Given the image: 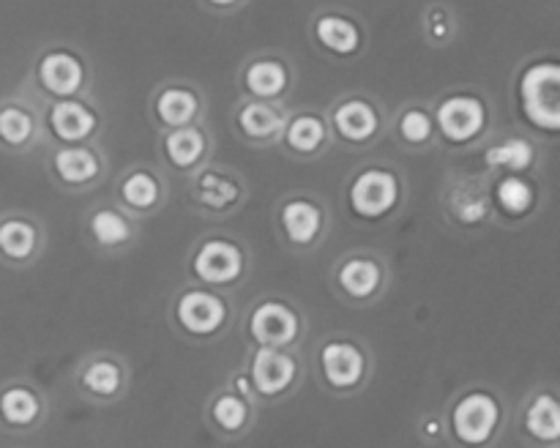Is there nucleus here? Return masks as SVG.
Instances as JSON below:
<instances>
[{"label": "nucleus", "mask_w": 560, "mask_h": 448, "mask_svg": "<svg viewBox=\"0 0 560 448\" xmlns=\"http://www.w3.org/2000/svg\"><path fill=\"white\" fill-rule=\"evenodd\" d=\"M42 123L47 142H98L104 134V113L88 93L52 98L42 104Z\"/></svg>", "instance_id": "nucleus-21"}, {"label": "nucleus", "mask_w": 560, "mask_h": 448, "mask_svg": "<svg viewBox=\"0 0 560 448\" xmlns=\"http://www.w3.org/2000/svg\"><path fill=\"white\" fill-rule=\"evenodd\" d=\"M331 293L350 309H370L392 290V262L375 249H350L334 260Z\"/></svg>", "instance_id": "nucleus-13"}, {"label": "nucleus", "mask_w": 560, "mask_h": 448, "mask_svg": "<svg viewBox=\"0 0 560 448\" xmlns=\"http://www.w3.org/2000/svg\"><path fill=\"white\" fill-rule=\"evenodd\" d=\"M257 410L260 404L246 399L244 393H238L235 388H230L228 382L219 386L211 397L206 399V408H202V418H206L208 429L224 443L244 440L252 429L257 426Z\"/></svg>", "instance_id": "nucleus-33"}, {"label": "nucleus", "mask_w": 560, "mask_h": 448, "mask_svg": "<svg viewBox=\"0 0 560 448\" xmlns=\"http://www.w3.org/2000/svg\"><path fill=\"white\" fill-rule=\"evenodd\" d=\"M113 200L140 222L156 216L170 202V175L159 164H129L115 180Z\"/></svg>", "instance_id": "nucleus-25"}, {"label": "nucleus", "mask_w": 560, "mask_h": 448, "mask_svg": "<svg viewBox=\"0 0 560 448\" xmlns=\"http://www.w3.org/2000/svg\"><path fill=\"white\" fill-rule=\"evenodd\" d=\"M520 446H560V391L552 382H536L517 404Z\"/></svg>", "instance_id": "nucleus-26"}, {"label": "nucleus", "mask_w": 560, "mask_h": 448, "mask_svg": "<svg viewBox=\"0 0 560 448\" xmlns=\"http://www.w3.org/2000/svg\"><path fill=\"white\" fill-rule=\"evenodd\" d=\"M148 118L153 129L167 131L208 118V96L195 80H162L148 96Z\"/></svg>", "instance_id": "nucleus-22"}, {"label": "nucleus", "mask_w": 560, "mask_h": 448, "mask_svg": "<svg viewBox=\"0 0 560 448\" xmlns=\"http://www.w3.org/2000/svg\"><path fill=\"white\" fill-rule=\"evenodd\" d=\"M49 418V399L36 382L11 380L0 386V426L11 435H33Z\"/></svg>", "instance_id": "nucleus-32"}, {"label": "nucleus", "mask_w": 560, "mask_h": 448, "mask_svg": "<svg viewBox=\"0 0 560 448\" xmlns=\"http://www.w3.org/2000/svg\"><path fill=\"white\" fill-rule=\"evenodd\" d=\"M252 266H255V257L241 235L230 229H208L197 235L195 244L186 251L184 273L189 282L235 293L249 282Z\"/></svg>", "instance_id": "nucleus-6"}, {"label": "nucleus", "mask_w": 560, "mask_h": 448, "mask_svg": "<svg viewBox=\"0 0 560 448\" xmlns=\"http://www.w3.org/2000/svg\"><path fill=\"white\" fill-rule=\"evenodd\" d=\"M47 249L44 219L27 211H9L0 216V262L5 268H31Z\"/></svg>", "instance_id": "nucleus-30"}, {"label": "nucleus", "mask_w": 560, "mask_h": 448, "mask_svg": "<svg viewBox=\"0 0 560 448\" xmlns=\"http://www.w3.org/2000/svg\"><path fill=\"white\" fill-rule=\"evenodd\" d=\"M506 397L490 382H468L443 404L448 429V446L490 448L503 437L509 426Z\"/></svg>", "instance_id": "nucleus-3"}, {"label": "nucleus", "mask_w": 560, "mask_h": 448, "mask_svg": "<svg viewBox=\"0 0 560 448\" xmlns=\"http://www.w3.org/2000/svg\"><path fill=\"white\" fill-rule=\"evenodd\" d=\"M290 115L288 102H266V98L238 96L230 107V129L235 140L249 148H273Z\"/></svg>", "instance_id": "nucleus-28"}, {"label": "nucleus", "mask_w": 560, "mask_h": 448, "mask_svg": "<svg viewBox=\"0 0 560 448\" xmlns=\"http://www.w3.org/2000/svg\"><path fill=\"white\" fill-rule=\"evenodd\" d=\"M80 235L96 257H120L140 244L142 222L115 200H98L82 213Z\"/></svg>", "instance_id": "nucleus-19"}, {"label": "nucleus", "mask_w": 560, "mask_h": 448, "mask_svg": "<svg viewBox=\"0 0 560 448\" xmlns=\"http://www.w3.org/2000/svg\"><path fill=\"white\" fill-rule=\"evenodd\" d=\"M416 437L424 446H448V429L443 410H424L416 421Z\"/></svg>", "instance_id": "nucleus-36"}, {"label": "nucleus", "mask_w": 560, "mask_h": 448, "mask_svg": "<svg viewBox=\"0 0 560 448\" xmlns=\"http://www.w3.org/2000/svg\"><path fill=\"white\" fill-rule=\"evenodd\" d=\"M228 386L235 388V391H238V393H244V397L252 399V402H257V399H255V388H252V380H249V372H246V366H238V369H235V372H230Z\"/></svg>", "instance_id": "nucleus-38"}, {"label": "nucleus", "mask_w": 560, "mask_h": 448, "mask_svg": "<svg viewBox=\"0 0 560 448\" xmlns=\"http://www.w3.org/2000/svg\"><path fill=\"white\" fill-rule=\"evenodd\" d=\"M49 180L58 186L66 194H88L96 189L104 178L109 175V158L107 151L98 142H49L47 153Z\"/></svg>", "instance_id": "nucleus-16"}, {"label": "nucleus", "mask_w": 560, "mask_h": 448, "mask_svg": "<svg viewBox=\"0 0 560 448\" xmlns=\"http://www.w3.org/2000/svg\"><path fill=\"white\" fill-rule=\"evenodd\" d=\"M459 36V14L446 0H432L421 9V38L432 49H446Z\"/></svg>", "instance_id": "nucleus-35"}, {"label": "nucleus", "mask_w": 560, "mask_h": 448, "mask_svg": "<svg viewBox=\"0 0 560 448\" xmlns=\"http://www.w3.org/2000/svg\"><path fill=\"white\" fill-rule=\"evenodd\" d=\"M71 386L85 402L109 408L124 402L131 388V366L115 350H91L77 361Z\"/></svg>", "instance_id": "nucleus-18"}, {"label": "nucleus", "mask_w": 560, "mask_h": 448, "mask_svg": "<svg viewBox=\"0 0 560 448\" xmlns=\"http://www.w3.org/2000/svg\"><path fill=\"white\" fill-rule=\"evenodd\" d=\"M386 137H392L408 153H427L438 148V131L430 102L410 98V102H402L397 109H392Z\"/></svg>", "instance_id": "nucleus-34"}, {"label": "nucleus", "mask_w": 560, "mask_h": 448, "mask_svg": "<svg viewBox=\"0 0 560 448\" xmlns=\"http://www.w3.org/2000/svg\"><path fill=\"white\" fill-rule=\"evenodd\" d=\"M512 107L520 129L539 140L560 134V60L552 52L530 55L512 76Z\"/></svg>", "instance_id": "nucleus-2"}, {"label": "nucleus", "mask_w": 560, "mask_h": 448, "mask_svg": "<svg viewBox=\"0 0 560 448\" xmlns=\"http://www.w3.org/2000/svg\"><path fill=\"white\" fill-rule=\"evenodd\" d=\"M492 208H495V224L503 227H523L539 213L545 202L539 175L501 173L490 175Z\"/></svg>", "instance_id": "nucleus-29"}, {"label": "nucleus", "mask_w": 560, "mask_h": 448, "mask_svg": "<svg viewBox=\"0 0 560 448\" xmlns=\"http://www.w3.org/2000/svg\"><path fill=\"white\" fill-rule=\"evenodd\" d=\"M44 137L42 104L27 91L16 93L0 102V148L9 153H31L36 151Z\"/></svg>", "instance_id": "nucleus-31"}, {"label": "nucleus", "mask_w": 560, "mask_h": 448, "mask_svg": "<svg viewBox=\"0 0 560 448\" xmlns=\"http://www.w3.org/2000/svg\"><path fill=\"white\" fill-rule=\"evenodd\" d=\"M331 233V208L312 189L284 191L273 202V235L295 257L315 255Z\"/></svg>", "instance_id": "nucleus-9"}, {"label": "nucleus", "mask_w": 560, "mask_h": 448, "mask_svg": "<svg viewBox=\"0 0 560 448\" xmlns=\"http://www.w3.org/2000/svg\"><path fill=\"white\" fill-rule=\"evenodd\" d=\"M295 82H299V74H295L293 60L277 49H257L246 55L235 71V85L241 96L266 98V102H290Z\"/></svg>", "instance_id": "nucleus-20"}, {"label": "nucleus", "mask_w": 560, "mask_h": 448, "mask_svg": "<svg viewBox=\"0 0 560 448\" xmlns=\"http://www.w3.org/2000/svg\"><path fill=\"white\" fill-rule=\"evenodd\" d=\"M339 197L345 216L355 227H383L408 205L410 180L388 158H364L345 175Z\"/></svg>", "instance_id": "nucleus-1"}, {"label": "nucleus", "mask_w": 560, "mask_h": 448, "mask_svg": "<svg viewBox=\"0 0 560 448\" xmlns=\"http://www.w3.org/2000/svg\"><path fill=\"white\" fill-rule=\"evenodd\" d=\"M93 66L88 55L71 42H47L33 55L31 71L22 91L31 93L38 104L52 98L82 96L91 91Z\"/></svg>", "instance_id": "nucleus-8"}, {"label": "nucleus", "mask_w": 560, "mask_h": 448, "mask_svg": "<svg viewBox=\"0 0 560 448\" xmlns=\"http://www.w3.org/2000/svg\"><path fill=\"white\" fill-rule=\"evenodd\" d=\"M159 167L170 175V178H189L195 169L208 164L217 153V137L208 129L206 120L200 123H186L178 129L159 131Z\"/></svg>", "instance_id": "nucleus-23"}, {"label": "nucleus", "mask_w": 560, "mask_h": 448, "mask_svg": "<svg viewBox=\"0 0 560 448\" xmlns=\"http://www.w3.org/2000/svg\"><path fill=\"white\" fill-rule=\"evenodd\" d=\"M238 320L233 293L206 287L186 279L173 293L167 306V322L180 339L191 344H213L228 337Z\"/></svg>", "instance_id": "nucleus-5"}, {"label": "nucleus", "mask_w": 560, "mask_h": 448, "mask_svg": "<svg viewBox=\"0 0 560 448\" xmlns=\"http://www.w3.org/2000/svg\"><path fill=\"white\" fill-rule=\"evenodd\" d=\"M273 148L282 156L301 164L317 162V158L326 156L334 148V134L331 126H328L326 109L312 107V104H304V107L295 109L290 107L282 134H279V142Z\"/></svg>", "instance_id": "nucleus-27"}, {"label": "nucleus", "mask_w": 560, "mask_h": 448, "mask_svg": "<svg viewBox=\"0 0 560 448\" xmlns=\"http://www.w3.org/2000/svg\"><path fill=\"white\" fill-rule=\"evenodd\" d=\"M244 366L249 372L257 404L288 402L304 386L306 364L301 350L249 347Z\"/></svg>", "instance_id": "nucleus-15"}, {"label": "nucleus", "mask_w": 560, "mask_h": 448, "mask_svg": "<svg viewBox=\"0 0 560 448\" xmlns=\"http://www.w3.org/2000/svg\"><path fill=\"white\" fill-rule=\"evenodd\" d=\"M334 145L366 153L388 134V109L370 91H342L326 107Z\"/></svg>", "instance_id": "nucleus-11"}, {"label": "nucleus", "mask_w": 560, "mask_h": 448, "mask_svg": "<svg viewBox=\"0 0 560 448\" xmlns=\"http://www.w3.org/2000/svg\"><path fill=\"white\" fill-rule=\"evenodd\" d=\"M435 120L438 145L454 153L476 151L495 131V109L490 96L479 85L446 87L430 102Z\"/></svg>", "instance_id": "nucleus-4"}, {"label": "nucleus", "mask_w": 560, "mask_h": 448, "mask_svg": "<svg viewBox=\"0 0 560 448\" xmlns=\"http://www.w3.org/2000/svg\"><path fill=\"white\" fill-rule=\"evenodd\" d=\"M208 14H217V16H230V14H238L244 11L252 0H197Z\"/></svg>", "instance_id": "nucleus-37"}, {"label": "nucleus", "mask_w": 560, "mask_h": 448, "mask_svg": "<svg viewBox=\"0 0 560 448\" xmlns=\"http://www.w3.org/2000/svg\"><path fill=\"white\" fill-rule=\"evenodd\" d=\"M312 47L328 60L353 63L370 49V31L359 14L339 5H320L306 22Z\"/></svg>", "instance_id": "nucleus-17"}, {"label": "nucleus", "mask_w": 560, "mask_h": 448, "mask_svg": "<svg viewBox=\"0 0 560 448\" xmlns=\"http://www.w3.org/2000/svg\"><path fill=\"white\" fill-rule=\"evenodd\" d=\"M438 208L448 227L481 233L495 224L490 175L485 169H448L438 189Z\"/></svg>", "instance_id": "nucleus-10"}, {"label": "nucleus", "mask_w": 560, "mask_h": 448, "mask_svg": "<svg viewBox=\"0 0 560 448\" xmlns=\"http://www.w3.org/2000/svg\"><path fill=\"white\" fill-rule=\"evenodd\" d=\"M481 169L487 175L517 173V175H539L545 162V142L539 137L528 134L525 129L492 131L479 145Z\"/></svg>", "instance_id": "nucleus-24"}, {"label": "nucleus", "mask_w": 560, "mask_h": 448, "mask_svg": "<svg viewBox=\"0 0 560 448\" xmlns=\"http://www.w3.org/2000/svg\"><path fill=\"white\" fill-rule=\"evenodd\" d=\"M312 366H315V380L323 393L334 399H353L372 382L375 353L364 337L334 331L315 344Z\"/></svg>", "instance_id": "nucleus-7"}, {"label": "nucleus", "mask_w": 560, "mask_h": 448, "mask_svg": "<svg viewBox=\"0 0 560 448\" xmlns=\"http://www.w3.org/2000/svg\"><path fill=\"white\" fill-rule=\"evenodd\" d=\"M249 202V184L244 173L230 164L208 162L186 178V208L211 222L238 216Z\"/></svg>", "instance_id": "nucleus-12"}, {"label": "nucleus", "mask_w": 560, "mask_h": 448, "mask_svg": "<svg viewBox=\"0 0 560 448\" xmlns=\"http://www.w3.org/2000/svg\"><path fill=\"white\" fill-rule=\"evenodd\" d=\"M306 331H310V320L304 309L288 295H260L246 309L244 339L249 347L301 350L306 342Z\"/></svg>", "instance_id": "nucleus-14"}]
</instances>
